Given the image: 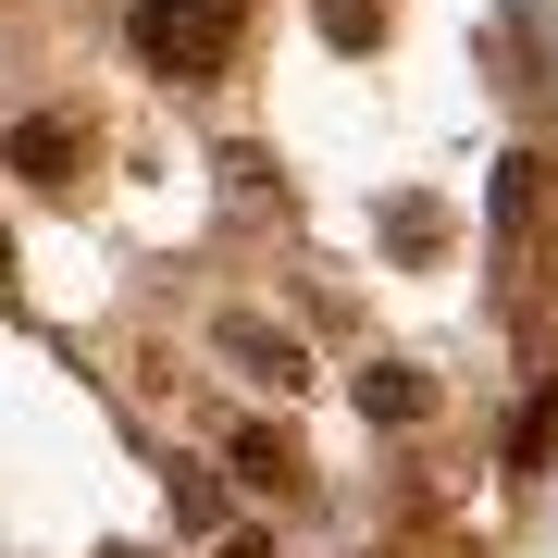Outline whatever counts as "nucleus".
I'll list each match as a JSON object with an SVG mask.
<instances>
[{
	"instance_id": "6",
	"label": "nucleus",
	"mask_w": 558,
	"mask_h": 558,
	"mask_svg": "<svg viewBox=\"0 0 558 558\" xmlns=\"http://www.w3.org/2000/svg\"><path fill=\"white\" fill-rule=\"evenodd\" d=\"M211 558H274V546H260V534H223V546H211Z\"/></svg>"
},
{
	"instance_id": "1",
	"label": "nucleus",
	"mask_w": 558,
	"mask_h": 558,
	"mask_svg": "<svg viewBox=\"0 0 558 558\" xmlns=\"http://www.w3.org/2000/svg\"><path fill=\"white\" fill-rule=\"evenodd\" d=\"M248 0H124V38H137L149 75H211L223 50H236Z\"/></svg>"
},
{
	"instance_id": "5",
	"label": "nucleus",
	"mask_w": 558,
	"mask_h": 558,
	"mask_svg": "<svg viewBox=\"0 0 558 558\" xmlns=\"http://www.w3.org/2000/svg\"><path fill=\"white\" fill-rule=\"evenodd\" d=\"M360 410H373V422H422L435 398H422V373H410V360H373V373H360Z\"/></svg>"
},
{
	"instance_id": "4",
	"label": "nucleus",
	"mask_w": 558,
	"mask_h": 558,
	"mask_svg": "<svg viewBox=\"0 0 558 558\" xmlns=\"http://www.w3.org/2000/svg\"><path fill=\"white\" fill-rule=\"evenodd\" d=\"M236 484H260V497H286V484H299V447H286L274 422H236Z\"/></svg>"
},
{
	"instance_id": "2",
	"label": "nucleus",
	"mask_w": 558,
	"mask_h": 558,
	"mask_svg": "<svg viewBox=\"0 0 558 558\" xmlns=\"http://www.w3.org/2000/svg\"><path fill=\"white\" fill-rule=\"evenodd\" d=\"M211 348L236 360L248 385H286V398H299V373H311V360H299V336H286V323H260V311H223V323H211Z\"/></svg>"
},
{
	"instance_id": "3",
	"label": "nucleus",
	"mask_w": 558,
	"mask_h": 558,
	"mask_svg": "<svg viewBox=\"0 0 558 558\" xmlns=\"http://www.w3.org/2000/svg\"><path fill=\"white\" fill-rule=\"evenodd\" d=\"M75 161H87V124L75 112H25L13 137H0V174H25V186H62Z\"/></svg>"
}]
</instances>
